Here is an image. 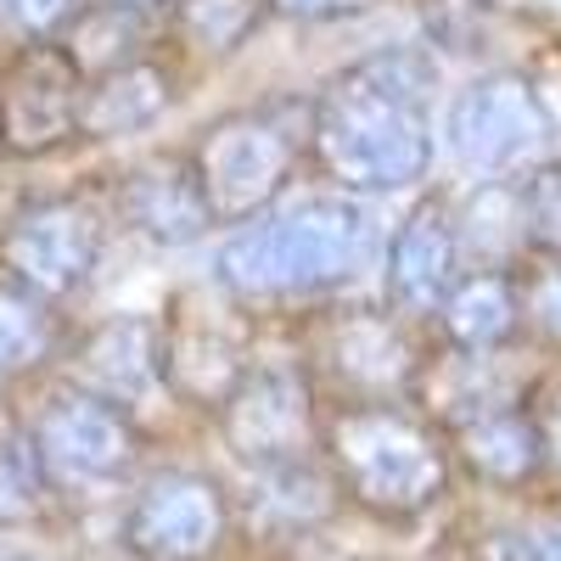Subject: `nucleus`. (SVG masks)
<instances>
[{"instance_id": "nucleus-1", "label": "nucleus", "mask_w": 561, "mask_h": 561, "mask_svg": "<svg viewBox=\"0 0 561 561\" xmlns=\"http://www.w3.org/2000/svg\"><path fill=\"white\" fill-rule=\"evenodd\" d=\"M433 62L393 45L354 62L325 84V96L309 113V140L320 169L348 192H404L433 163L427 135V96H433Z\"/></svg>"}, {"instance_id": "nucleus-2", "label": "nucleus", "mask_w": 561, "mask_h": 561, "mask_svg": "<svg viewBox=\"0 0 561 561\" xmlns=\"http://www.w3.org/2000/svg\"><path fill=\"white\" fill-rule=\"evenodd\" d=\"M377 248V219L359 197H298L248 219L214 253V275L230 298H309L332 293Z\"/></svg>"}, {"instance_id": "nucleus-3", "label": "nucleus", "mask_w": 561, "mask_h": 561, "mask_svg": "<svg viewBox=\"0 0 561 561\" xmlns=\"http://www.w3.org/2000/svg\"><path fill=\"white\" fill-rule=\"evenodd\" d=\"M337 483L377 517H421L449 489V449L421 410L399 399H354L325 421Z\"/></svg>"}, {"instance_id": "nucleus-4", "label": "nucleus", "mask_w": 561, "mask_h": 561, "mask_svg": "<svg viewBox=\"0 0 561 561\" xmlns=\"http://www.w3.org/2000/svg\"><path fill=\"white\" fill-rule=\"evenodd\" d=\"M309 129H298V113L280 107H248L237 118H219L203 147L192 152L208 185V203L219 219H253L259 208L275 203V192L287 185L298 140Z\"/></svg>"}, {"instance_id": "nucleus-5", "label": "nucleus", "mask_w": 561, "mask_h": 561, "mask_svg": "<svg viewBox=\"0 0 561 561\" xmlns=\"http://www.w3.org/2000/svg\"><path fill=\"white\" fill-rule=\"evenodd\" d=\"M449 152L478 174H511L550 147V107L523 73H483L449 102Z\"/></svg>"}, {"instance_id": "nucleus-6", "label": "nucleus", "mask_w": 561, "mask_h": 561, "mask_svg": "<svg viewBox=\"0 0 561 561\" xmlns=\"http://www.w3.org/2000/svg\"><path fill=\"white\" fill-rule=\"evenodd\" d=\"M102 253V219L79 197H45L12 214L7 237H0V259H7L12 280L28 298H68L79 293Z\"/></svg>"}, {"instance_id": "nucleus-7", "label": "nucleus", "mask_w": 561, "mask_h": 561, "mask_svg": "<svg viewBox=\"0 0 561 561\" xmlns=\"http://www.w3.org/2000/svg\"><path fill=\"white\" fill-rule=\"evenodd\" d=\"M34 455L57 483H113L135 466V427L102 393H57L34 421Z\"/></svg>"}, {"instance_id": "nucleus-8", "label": "nucleus", "mask_w": 561, "mask_h": 561, "mask_svg": "<svg viewBox=\"0 0 561 561\" xmlns=\"http://www.w3.org/2000/svg\"><path fill=\"white\" fill-rule=\"evenodd\" d=\"M84 79L79 62L57 45H28V51L0 79V147L12 158H39L79 135L84 113Z\"/></svg>"}, {"instance_id": "nucleus-9", "label": "nucleus", "mask_w": 561, "mask_h": 561, "mask_svg": "<svg viewBox=\"0 0 561 561\" xmlns=\"http://www.w3.org/2000/svg\"><path fill=\"white\" fill-rule=\"evenodd\" d=\"M225 433L253 466H304L309 449L325 444V421L314 415L304 370L270 365V370H248V382L230 393Z\"/></svg>"}, {"instance_id": "nucleus-10", "label": "nucleus", "mask_w": 561, "mask_h": 561, "mask_svg": "<svg viewBox=\"0 0 561 561\" xmlns=\"http://www.w3.org/2000/svg\"><path fill=\"white\" fill-rule=\"evenodd\" d=\"M230 505L203 472H158L135 494L124 539L147 561H208L225 545Z\"/></svg>"}, {"instance_id": "nucleus-11", "label": "nucleus", "mask_w": 561, "mask_h": 561, "mask_svg": "<svg viewBox=\"0 0 561 561\" xmlns=\"http://www.w3.org/2000/svg\"><path fill=\"white\" fill-rule=\"evenodd\" d=\"M118 214L140 230V237H152L163 248L197 242L219 219L214 203H208L197 158H185V152H158L147 163H135L118 185Z\"/></svg>"}, {"instance_id": "nucleus-12", "label": "nucleus", "mask_w": 561, "mask_h": 561, "mask_svg": "<svg viewBox=\"0 0 561 561\" xmlns=\"http://www.w3.org/2000/svg\"><path fill=\"white\" fill-rule=\"evenodd\" d=\"M455 259H460V225L444 214V203H421L388 242V304L399 320L438 314L455 293Z\"/></svg>"}, {"instance_id": "nucleus-13", "label": "nucleus", "mask_w": 561, "mask_h": 561, "mask_svg": "<svg viewBox=\"0 0 561 561\" xmlns=\"http://www.w3.org/2000/svg\"><path fill=\"white\" fill-rule=\"evenodd\" d=\"M325 365L359 399H388L415 382V348L404 337V325L393 314H370V309L337 314L325 325Z\"/></svg>"}, {"instance_id": "nucleus-14", "label": "nucleus", "mask_w": 561, "mask_h": 561, "mask_svg": "<svg viewBox=\"0 0 561 561\" xmlns=\"http://www.w3.org/2000/svg\"><path fill=\"white\" fill-rule=\"evenodd\" d=\"M79 382H84V393H102L113 404L147 399L163 382L158 325L140 314H113L107 325H96L79 348Z\"/></svg>"}, {"instance_id": "nucleus-15", "label": "nucleus", "mask_w": 561, "mask_h": 561, "mask_svg": "<svg viewBox=\"0 0 561 561\" xmlns=\"http://www.w3.org/2000/svg\"><path fill=\"white\" fill-rule=\"evenodd\" d=\"M455 449H460V460L472 466L483 483H500V489L528 483L545 466V455H550L545 449V427L528 410H517V404L460 421V427H455Z\"/></svg>"}, {"instance_id": "nucleus-16", "label": "nucleus", "mask_w": 561, "mask_h": 561, "mask_svg": "<svg viewBox=\"0 0 561 561\" xmlns=\"http://www.w3.org/2000/svg\"><path fill=\"white\" fill-rule=\"evenodd\" d=\"M438 320L449 332V348L494 354L523 325V293H517V280H505V270H472V275L455 280V293L444 298Z\"/></svg>"}, {"instance_id": "nucleus-17", "label": "nucleus", "mask_w": 561, "mask_h": 561, "mask_svg": "<svg viewBox=\"0 0 561 561\" xmlns=\"http://www.w3.org/2000/svg\"><path fill=\"white\" fill-rule=\"evenodd\" d=\"M174 102V84L158 62H124L107 68L96 84L84 90V113H79V135H96V140H118L135 135L169 113Z\"/></svg>"}, {"instance_id": "nucleus-18", "label": "nucleus", "mask_w": 561, "mask_h": 561, "mask_svg": "<svg viewBox=\"0 0 561 561\" xmlns=\"http://www.w3.org/2000/svg\"><path fill=\"white\" fill-rule=\"evenodd\" d=\"M163 377L174 382V393L225 410L230 393L248 382V365H242V348L230 337H214L203 320H192V332L163 343Z\"/></svg>"}, {"instance_id": "nucleus-19", "label": "nucleus", "mask_w": 561, "mask_h": 561, "mask_svg": "<svg viewBox=\"0 0 561 561\" xmlns=\"http://www.w3.org/2000/svg\"><path fill=\"white\" fill-rule=\"evenodd\" d=\"M45 348H51V314H45V304L28 298L23 287H7L0 293V382H12L28 365H39Z\"/></svg>"}, {"instance_id": "nucleus-20", "label": "nucleus", "mask_w": 561, "mask_h": 561, "mask_svg": "<svg viewBox=\"0 0 561 561\" xmlns=\"http://www.w3.org/2000/svg\"><path fill=\"white\" fill-rule=\"evenodd\" d=\"M264 0H180V34L203 45V51L225 57L259 28Z\"/></svg>"}, {"instance_id": "nucleus-21", "label": "nucleus", "mask_w": 561, "mask_h": 561, "mask_svg": "<svg viewBox=\"0 0 561 561\" xmlns=\"http://www.w3.org/2000/svg\"><path fill=\"white\" fill-rule=\"evenodd\" d=\"M45 500V466L34 444H0V528L28 523Z\"/></svg>"}, {"instance_id": "nucleus-22", "label": "nucleus", "mask_w": 561, "mask_h": 561, "mask_svg": "<svg viewBox=\"0 0 561 561\" xmlns=\"http://www.w3.org/2000/svg\"><path fill=\"white\" fill-rule=\"evenodd\" d=\"M523 219H528V237L545 253H561V163H545L528 174L523 185Z\"/></svg>"}, {"instance_id": "nucleus-23", "label": "nucleus", "mask_w": 561, "mask_h": 561, "mask_svg": "<svg viewBox=\"0 0 561 561\" xmlns=\"http://www.w3.org/2000/svg\"><path fill=\"white\" fill-rule=\"evenodd\" d=\"M523 314L539 325L550 343H561V253H545L528 275H523Z\"/></svg>"}, {"instance_id": "nucleus-24", "label": "nucleus", "mask_w": 561, "mask_h": 561, "mask_svg": "<svg viewBox=\"0 0 561 561\" xmlns=\"http://www.w3.org/2000/svg\"><path fill=\"white\" fill-rule=\"evenodd\" d=\"M478 561H561V517L534 534H494L483 539Z\"/></svg>"}, {"instance_id": "nucleus-25", "label": "nucleus", "mask_w": 561, "mask_h": 561, "mask_svg": "<svg viewBox=\"0 0 561 561\" xmlns=\"http://www.w3.org/2000/svg\"><path fill=\"white\" fill-rule=\"evenodd\" d=\"M0 7H7V18L34 39H51L79 18V0H0Z\"/></svg>"}, {"instance_id": "nucleus-26", "label": "nucleus", "mask_w": 561, "mask_h": 561, "mask_svg": "<svg viewBox=\"0 0 561 561\" xmlns=\"http://www.w3.org/2000/svg\"><path fill=\"white\" fill-rule=\"evenodd\" d=\"M275 12L287 18H304V23H320V18H348V12H365L377 7V0H270Z\"/></svg>"}, {"instance_id": "nucleus-27", "label": "nucleus", "mask_w": 561, "mask_h": 561, "mask_svg": "<svg viewBox=\"0 0 561 561\" xmlns=\"http://www.w3.org/2000/svg\"><path fill=\"white\" fill-rule=\"evenodd\" d=\"M545 449H550V460L561 466V393H556V404H550V415H545Z\"/></svg>"}, {"instance_id": "nucleus-28", "label": "nucleus", "mask_w": 561, "mask_h": 561, "mask_svg": "<svg viewBox=\"0 0 561 561\" xmlns=\"http://www.w3.org/2000/svg\"><path fill=\"white\" fill-rule=\"evenodd\" d=\"M113 12H147V7H158V0H107Z\"/></svg>"}, {"instance_id": "nucleus-29", "label": "nucleus", "mask_w": 561, "mask_h": 561, "mask_svg": "<svg viewBox=\"0 0 561 561\" xmlns=\"http://www.w3.org/2000/svg\"><path fill=\"white\" fill-rule=\"evenodd\" d=\"M23 561H28V556H23Z\"/></svg>"}]
</instances>
